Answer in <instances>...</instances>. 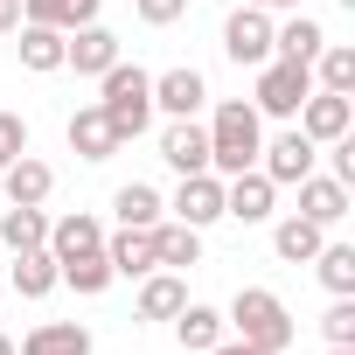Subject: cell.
<instances>
[{
	"label": "cell",
	"mask_w": 355,
	"mask_h": 355,
	"mask_svg": "<svg viewBox=\"0 0 355 355\" xmlns=\"http://www.w3.org/2000/svg\"><path fill=\"white\" fill-rule=\"evenodd\" d=\"M320 244H327V230H320V223H306L300 209L272 223V251H279L286 265H313V251H320Z\"/></svg>",
	"instance_id": "cell-23"
},
{
	"label": "cell",
	"mask_w": 355,
	"mask_h": 355,
	"mask_svg": "<svg viewBox=\"0 0 355 355\" xmlns=\"http://www.w3.org/2000/svg\"><path fill=\"white\" fill-rule=\"evenodd\" d=\"M112 63H119V35H112L105 21H84V28L63 35V70H77V77H105Z\"/></svg>",
	"instance_id": "cell-8"
},
{
	"label": "cell",
	"mask_w": 355,
	"mask_h": 355,
	"mask_svg": "<svg viewBox=\"0 0 355 355\" xmlns=\"http://www.w3.org/2000/svg\"><path fill=\"white\" fill-rule=\"evenodd\" d=\"M70 153H77V160H91V167L119 153V132H112V119H105L98 105H84V112H70Z\"/></svg>",
	"instance_id": "cell-16"
},
{
	"label": "cell",
	"mask_w": 355,
	"mask_h": 355,
	"mask_svg": "<svg viewBox=\"0 0 355 355\" xmlns=\"http://www.w3.org/2000/svg\"><path fill=\"white\" fill-rule=\"evenodd\" d=\"M258 146H265V119H258V105H244V98H223L216 112H209V174H244V167H258Z\"/></svg>",
	"instance_id": "cell-1"
},
{
	"label": "cell",
	"mask_w": 355,
	"mask_h": 355,
	"mask_svg": "<svg viewBox=\"0 0 355 355\" xmlns=\"http://www.w3.org/2000/svg\"><path fill=\"white\" fill-rule=\"evenodd\" d=\"M160 160H167L174 174H202V167H209V125L174 119V125L160 132Z\"/></svg>",
	"instance_id": "cell-13"
},
{
	"label": "cell",
	"mask_w": 355,
	"mask_h": 355,
	"mask_svg": "<svg viewBox=\"0 0 355 355\" xmlns=\"http://www.w3.org/2000/svg\"><path fill=\"white\" fill-rule=\"evenodd\" d=\"M112 216H119V230H153V223L167 216V202H160L153 182H125V189L112 196Z\"/></svg>",
	"instance_id": "cell-22"
},
{
	"label": "cell",
	"mask_w": 355,
	"mask_h": 355,
	"mask_svg": "<svg viewBox=\"0 0 355 355\" xmlns=\"http://www.w3.org/2000/svg\"><path fill=\"white\" fill-rule=\"evenodd\" d=\"M230 327H237V341H258V348H272V355H286V341L300 334L293 327V313H286V300L279 293H265V286H244L237 300H230V313H223Z\"/></svg>",
	"instance_id": "cell-3"
},
{
	"label": "cell",
	"mask_w": 355,
	"mask_h": 355,
	"mask_svg": "<svg viewBox=\"0 0 355 355\" xmlns=\"http://www.w3.org/2000/svg\"><path fill=\"white\" fill-rule=\"evenodd\" d=\"M327 355H355V348H327Z\"/></svg>",
	"instance_id": "cell-39"
},
{
	"label": "cell",
	"mask_w": 355,
	"mask_h": 355,
	"mask_svg": "<svg viewBox=\"0 0 355 355\" xmlns=\"http://www.w3.org/2000/svg\"><path fill=\"white\" fill-rule=\"evenodd\" d=\"M293 119H300V132H306L313 146H327V139H341V132L355 125V98H341V91H320V84H313V91H306V105H300Z\"/></svg>",
	"instance_id": "cell-9"
},
{
	"label": "cell",
	"mask_w": 355,
	"mask_h": 355,
	"mask_svg": "<svg viewBox=\"0 0 355 355\" xmlns=\"http://www.w3.org/2000/svg\"><path fill=\"white\" fill-rule=\"evenodd\" d=\"M0 244H8V251H42V244H49V216L8 202V209H0Z\"/></svg>",
	"instance_id": "cell-27"
},
{
	"label": "cell",
	"mask_w": 355,
	"mask_h": 355,
	"mask_svg": "<svg viewBox=\"0 0 355 355\" xmlns=\"http://www.w3.org/2000/svg\"><path fill=\"white\" fill-rule=\"evenodd\" d=\"M0 167H8V160H0Z\"/></svg>",
	"instance_id": "cell-41"
},
{
	"label": "cell",
	"mask_w": 355,
	"mask_h": 355,
	"mask_svg": "<svg viewBox=\"0 0 355 355\" xmlns=\"http://www.w3.org/2000/svg\"><path fill=\"white\" fill-rule=\"evenodd\" d=\"M132 8H139V21H146V28H174V21L189 15V0H132Z\"/></svg>",
	"instance_id": "cell-32"
},
{
	"label": "cell",
	"mask_w": 355,
	"mask_h": 355,
	"mask_svg": "<svg viewBox=\"0 0 355 355\" xmlns=\"http://www.w3.org/2000/svg\"><path fill=\"white\" fill-rule=\"evenodd\" d=\"M320 49H327V28H320L313 15H293L286 28H272V56H286V63H306V70H313Z\"/></svg>",
	"instance_id": "cell-21"
},
{
	"label": "cell",
	"mask_w": 355,
	"mask_h": 355,
	"mask_svg": "<svg viewBox=\"0 0 355 355\" xmlns=\"http://www.w3.org/2000/svg\"><path fill=\"white\" fill-rule=\"evenodd\" d=\"M0 189H8V202H21V209H42L56 196V167L35 160V153H15L8 167H0Z\"/></svg>",
	"instance_id": "cell-11"
},
{
	"label": "cell",
	"mask_w": 355,
	"mask_h": 355,
	"mask_svg": "<svg viewBox=\"0 0 355 355\" xmlns=\"http://www.w3.org/2000/svg\"><path fill=\"white\" fill-rule=\"evenodd\" d=\"M320 334H327V348H355V293H341L320 313Z\"/></svg>",
	"instance_id": "cell-31"
},
{
	"label": "cell",
	"mask_w": 355,
	"mask_h": 355,
	"mask_svg": "<svg viewBox=\"0 0 355 355\" xmlns=\"http://www.w3.org/2000/svg\"><path fill=\"white\" fill-rule=\"evenodd\" d=\"M112 279H119V272H112V258H105V251L63 258V286H70V293H84V300H98V293H105Z\"/></svg>",
	"instance_id": "cell-29"
},
{
	"label": "cell",
	"mask_w": 355,
	"mask_h": 355,
	"mask_svg": "<svg viewBox=\"0 0 355 355\" xmlns=\"http://www.w3.org/2000/svg\"><path fill=\"white\" fill-rule=\"evenodd\" d=\"M84 251H105V223H98L91 209L56 216V223H49V258L63 265V258H84Z\"/></svg>",
	"instance_id": "cell-15"
},
{
	"label": "cell",
	"mask_w": 355,
	"mask_h": 355,
	"mask_svg": "<svg viewBox=\"0 0 355 355\" xmlns=\"http://www.w3.org/2000/svg\"><path fill=\"white\" fill-rule=\"evenodd\" d=\"M313 160H320V146H313L300 125H293V132H279L272 146H258V174H265L272 189H300L306 174H313Z\"/></svg>",
	"instance_id": "cell-5"
},
{
	"label": "cell",
	"mask_w": 355,
	"mask_h": 355,
	"mask_svg": "<svg viewBox=\"0 0 355 355\" xmlns=\"http://www.w3.org/2000/svg\"><path fill=\"white\" fill-rule=\"evenodd\" d=\"M98 8H105V0H56V28L70 35V28H84V21H98Z\"/></svg>",
	"instance_id": "cell-34"
},
{
	"label": "cell",
	"mask_w": 355,
	"mask_h": 355,
	"mask_svg": "<svg viewBox=\"0 0 355 355\" xmlns=\"http://www.w3.org/2000/svg\"><path fill=\"white\" fill-rule=\"evenodd\" d=\"M15 355H91V327H77V320H42V327H28V334L15 341Z\"/></svg>",
	"instance_id": "cell-17"
},
{
	"label": "cell",
	"mask_w": 355,
	"mask_h": 355,
	"mask_svg": "<svg viewBox=\"0 0 355 355\" xmlns=\"http://www.w3.org/2000/svg\"><path fill=\"white\" fill-rule=\"evenodd\" d=\"M341 8H348V15H355V0H341Z\"/></svg>",
	"instance_id": "cell-40"
},
{
	"label": "cell",
	"mask_w": 355,
	"mask_h": 355,
	"mask_svg": "<svg viewBox=\"0 0 355 355\" xmlns=\"http://www.w3.org/2000/svg\"><path fill=\"white\" fill-rule=\"evenodd\" d=\"M313 279L341 300V293H355V244H320L313 251Z\"/></svg>",
	"instance_id": "cell-30"
},
{
	"label": "cell",
	"mask_w": 355,
	"mask_h": 355,
	"mask_svg": "<svg viewBox=\"0 0 355 355\" xmlns=\"http://www.w3.org/2000/svg\"><path fill=\"white\" fill-rule=\"evenodd\" d=\"M306 91H313V70L272 56V63H258V91H251V105H258V119H293V112L306 105Z\"/></svg>",
	"instance_id": "cell-4"
},
{
	"label": "cell",
	"mask_w": 355,
	"mask_h": 355,
	"mask_svg": "<svg viewBox=\"0 0 355 355\" xmlns=\"http://www.w3.org/2000/svg\"><path fill=\"white\" fill-rule=\"evenodd\" d=\"M300 216L320 223V230H334L348 216V189L334 182V174H306V182H300Z\"/></svg>",
	"instance_id": "cell-19"
},
{
	"label": "cell",
	"mask_w": 355,
	"mask_h": 355,
	"mask_svg": "<svg viewBox=\"0 0 355 355\" xmlns=\"http://www.w3.org/2000/svg\"><path fill=\"white\" fill-rule=\"evenodd\" d=\"M174 216H182L189 230H209V223H223V174H182V189H174V202H167Z\"/></svg>",
	"instance_id": "cell-7"
},
{
	"label": "cell",
	"mask_w": 355,
	"mask_h": 355,
	"mask_svg": "<svg viewBox=\"0 0 355 355\" xmlns=\"http://www.w3.org/2000/svg\"><path fill=\"white\" fill-rule=\"evenodd\" d=\"M98 112L112 119V132H119V146L125 139H139L146 125H153V77L139 70V63H112L105 77H98Z\"/></svg>",
	"instance_id": "cell-2"
},
{
	"label": "cell",
	"mask_w": 355,
	"mask_h": 355,
	"mask_svg": "<svg viewBox=\"0 0 355 355\" xmlns=\"http://www.w3.org/2000/svg\"><path fill=\"white\" fill-rule=\"evenodd\" d=\"M21 28V0H0V35H15Z\"/></svg>",
	"instance_id": "cell-36"
},
{
	"label": "cell",
	"mask_w": 355,
	"mask_h": 355,
	"mask_svg": "<svg viewBox=\"0 0 355 355\" xmlns=\"http://www.w3.org/2000/svg\"><path fill=\"white\" fill-rule=\"evenodd\" d=\"M202 105H209V77H202V70L182 63V70H160V77H153V112H167V119H196Z\"/></svg>",
	"instance_id": "cell-10"
},
{
	"label": "cell",
	"mask_w": 355,
	"mask_h": 355,
	"mask_svg": "<svg viewBox=\"0 0 355 355\" xmlns=\"http://www.w3.org/2000/svg\"><path fill=\"white\" fill-rule=\"evenodd\" d=\"M15 35H21V42H15V49H21V70H35V77L63 70V28H56V21H21Z\"/></svg>",
	"instance_id": "cell-20"
},
{
	"label": "cell",
	"mask_w": 355,
	"mask_h": 355,
	"mask_svg": "<svg viewBox=\"0 0 355 355\" xmlns=\"http://www.w3.org/2000/svg\"><path fill=\"white\" fill-rule=\"evenodd\" d=\"M56 286H63V265L49 258V244L42 251H15V293L21 300H49Z\"/></svg>",
	"instance_id": "cell-26"
},
{
	"label": "cell",
	"mask_w": 355,
	"mask_h": 355,
	"mask_svg": "<svg viewBox=\"0 0 355 355\" xmlns=\"http://www.w3.org/2000/svg\"><path fill=\"white\" fill-rule=\"evenodd\" d=\"M15 153H28V119L0 112V160H15Z\"/></svg>",
	"instance_id": "cell-33"
},
{
	"label": "cell",
	"mask_w": 355,
	"mask_h": 355,
	"mask_svg": "<svg viewBox=\"0 0 355 355\" xmlns=\"http://www.w3.org/2000/svg\"><path fill=\"white\" fill-rule=\"evenodd\" d=\"M223 56H230L237 70L272 63V15H265V8H237V15L223 21Z\"/></svg>",
	"instance_id": "cell-6"
},
{
	"label": "cell",
	"mask_w": 355,
	"mask_h": 355,
	"mask_svg": "<svg viewBox=\"0 0 355 355\" xmlns=\"http://www.w3.org/2000/svg\"><path fill=\"white\" fill-rule=\"evenodd\" d=\"M272 202H279V189L258 167H244V174L223 182V216H237V223H272Z\"/></svg>",
	"instance_id": "cell-12"
},
{
	"label": "cell",
	"mask_w": 355,
	"mask_h": 355,
	"mask_svg": "<svg viewBox=\"0 0 355 355\" xmlns=\"http://www.w3.org/2000/svg\"><path fill=\"white\" fill-rule=\"evenodd\" d=\"M153 258H160L167 272L202 265V230H189L182 216H160V223H153Z\"/></svg>",
	"instance_id": "cell-18"
},
{
	"label": "cell",
	"mask_w": 355,
	"mask_h": 355,
	"mask_svg": "<svg viewBox=\"0 0 355 355\" xmlns=\"http://www.w3.org/2000/svg\"><path fill=\"white\" fill-rule=\"evenodd\" d=\"M105 258H112L119 279H146V272H160V258H153V230H119V237H105Z\"/></svg>",
	"instance_id": "cell-24"
},
{
	"label": "cell",
	"mask_w": 355,
	"mask_h": 355,
	"mask_svg": "<svg viewBox=\"0 0 355 355\" xmlns=\"http://www.w3.org/2000/svg\"><path fill=\"white\" fill-rule=\"evenodd\" d=\"M0 355H15V341H8V334H0Z\"/></svg>",
	"instance_id": "cell-38"
},
{
	"label": "cell",
	"mask_w": 355,
	"mask_h": 355,
	"mask_svg": "<svg viewBox=\"0 0 355 355\" xmlns=\"http://www.w3.org/2000/svg\"><path fill=\"white\" fill-rule=\"evenodd\" d=\"M313 84H320V91L355 98V49H348V42H327V49L313 56Z\"/></svg>",
	"instance_id": "cell-28"
},
{
	"label": "cell",
	"mask_w": 355,
	"mask_h": 355,
	"mask_svg": "<svg viewBox=\"0 0 355 355\" xmlns=\"http://www.w3.org/2000/svg\"><path fill=\"white\" fill-rule=\"evenodd\" d=\"M209 355H272V348H258V341H230V334H223Z\"/></svg>",
	"instance_id": "cell-35"
},
{
	"label": "cell",
	"mask_w": 355,
	"mask_h": 355,
	"mask_svg": "<svg viewBox=\"0 0 355 355\" xmlns=\"http://www.w3.org/2000/svg\"><path fill=\"white\" fill-rule=\"evenodd\" d=\"M189 306V286H182V272H146V286H139V320H174Z\"/></svg>",
	"instance_id": "cell-25"
},
{
	"label": "cell",
	"mask_w": 355,
	"mask_h": 355,
	"mask_svg": "<svg viewBox=\"0 0 355 355\" xmlns=\"http://www.w3.org/2000/svg\"><path fill=\"white\" fill-rule=\"evenodd\" d=\"M167 327H174V341H182V355H209V348L230 334V320H223L216 306H202V300H189L182 313L167 320Z\"/></svg>",
	"instance_id": "cell-14"
},
{
	"label": "cell",
	"mask_w": 355,
	"mask_h": 355,
	"mask_svg": "<svg viewBox=\"0 0 355 355\" xmlns=\"http://www.w3.org/2000/svg\"><path fill=\"white\" fill-rule=\"evenodd\" d=\"M244 8H265L272 15V8H300V0H244Z\"/></svg>",
	"instance_id": "cell-37"
}]
</instances>
